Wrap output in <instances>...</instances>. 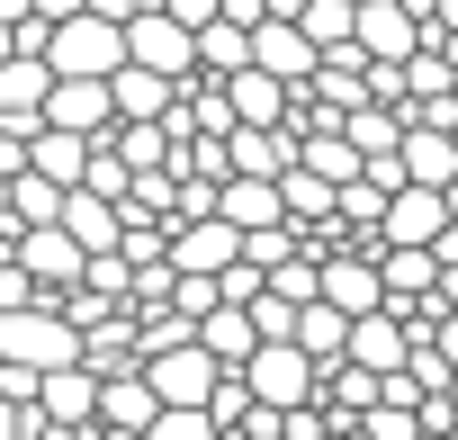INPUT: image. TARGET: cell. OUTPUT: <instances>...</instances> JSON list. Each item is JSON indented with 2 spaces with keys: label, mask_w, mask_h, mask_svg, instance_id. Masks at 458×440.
Masks as SVG:
<instances>
[{
  "label": "cell",
  "mask_w": 458,
  "mask_h": 440,
  "mask_svg": "<svg viewBox=\"0 0 458 440\" xmlns=\"http://www.w3.org/2000/svg\"><path fill=\"white\" fill-rule=\"evenodd\" d=\"M46 81H55V72H46L37 55H0V126H19V135H28L37 108H46Z\"/></svg>",
  "instance_id": "2e32d148"
},
{
  "label": "cell",
  "mask_w": 458,
  "mask_h": 440,
  "mask_svg": "<svg viewBox=\"0 0 458 440\" xmlns=\"http://www.w3.org/2000/svg\"><path fill=\"white\" fill-rule=\"evenodd\" d=\"M0 360H19V368H72V360H81V333L37 297V306H10V315H0Z\"/></svg>",
  "instance_id": "7a4b0ae2"
},
{
  "label": "cell",
  "mask_w": 458,
  "mask_h": 440,
  "mask_svg": "<svg viewBox=\"0 0 458 440\" xmlns=\"http://www.w3.org/2000/svg\"><path fill=\"white\" fill-rule=\"evenodd\" d=\"M117 28H126V63H144V72H162V81H198L189 28H180L171 10H135V19H117Z\"/></svg>",
  "instance_id": "277c9868"
},
{
  "label": "cell",
  "mask_w": 458,
  "mask_h": 440,
  "mask_svg": "<svg viewBox=\"0 0 458 440\" xmlns=\"http://www.w3.org/2000/svg\"><path fill=\"white\" fill-rule=\"evenodd\" d=\"M395 162H404L413 189H440V180L458 171V144H449V126H404V135H395Z\"/></svg>",
  "instance_id": "ffe728a7"
},
{
  "label": "cell",
  "mask_w": 458,
  "mask_h": 440,
  "mask_svg": "<svg viewBox=\"0 0 458 440\" xmlns=\"http://www.w3.org/2000/svg\"><path fill=\"white\" fill-rule=\"evenodd\" d=\"M225 108H234V126H288V81L270 72H225Z\"/></svg>",
  "instance_id": "ac0fdd59"
},
{
  "label": "cell",
  "mask_w": 458,
  "mask_h": 440,
  "mask_svg": "<svg viewBox=\"0 0 458 440\" xmlns=\"http://www.w3.org/2000/svg\"><path fill=\"white\" fill-rule=\"evenodd\" d=\"M395 135H404V117H395V108H377V99H360V108H342V144H351L360 162H369V153H386Z\"/></svg>",
  "instance_id": "cb8c5ba5"
},
{
  "label": "cell",
  "mask_w": 458,
  "mask_h": 440,
  "mask_svg": "<svg viewBox=\"0 0 458 440\" xmlns=\"http://www.w3.org/2000/svg\"><path fill=\"white\" fill-rule=\"evenodd\" d=\"M306 10V0H261V19H297Z\"/></svg>",
  "instance_id": "d6a6232c"
},
{
  "label": "cell",
  "mask_w": 458,
  "mask_h": 440,
  "mask_svg": "<svg viewBox=\"0 0 458 440\" xmlns=\"http://www.w3.org/2000/svg\"><path fill=\"white\" fill-rule=\"evenodd\" d=\"M171 90H180V81H162V72H144V63H117V72H108V117H117V126H153V117L171 108Z\"/></svg>",
  "instance_id": "7c38bea8"
},
{
  "label": "cell",
  "mask_w": 458,
  "mask_h": 440,
  "mask_svg": "<svg viewBox=\"0 0 458 440\" xmlns=\"http://www.w3.org/2000/svg\"><path fill=\"white\" fill-rule=\"evenodd\" d=\"M10 261L37 279V297H55V288H72V279H81V261H90V252H81L64 225H19V252H10Z\"/></svg>",
  "instance_id": "52a82bcc"
},
{
  "label": "cell",
  "mask_w": 458,
  "mask_h": 440,
  "mask_svg": "<svg viewBox=\"0 0 458 440\" xmlns=\"http://www.w3.org/2000/svg\"><path fill=\"white\" fill-rule=\"evenodd\" d=\"M81 162H90V135L28 126V171H37V180H55V189H81Z\"/></svg>",
  "instance_id": "d6986e66"
},
{
  "label": "cell",
  "mask_w": 458,
  "mask_h": 440,
  "mask_svg": "<svg viewBox=\"0 0 458 440\" xmlns=\"http://www.w3.org/2000/svg\"><path fill=\"white\" fill-rule=\"evenodd\" d=\"M243 386H252V404L288 413V404L315 395V360H306L297 342H252V351H243Z\"/></svg>",
  "instance_id": "3957f363"
},
{
  "label": "cell",
  "mask_w": 458,
  "mask_h": 440,
  "mask_svg": "<svg viewBox=\"0 0 458 440\" xmlns=\"http://www.w3.org/2000/svg\"><path fill=\"white\" fill-rule=\"evenodd\" d=\"M440 395H449V413H458V368H449V386H440Z\"/></svg>",
  "instance_id": "e575fe53"
},
{
  "label": "cell",
  "mask_w": 458,
  "mask_h": 440,
  "mask_svg": "<svg viewBox=\"0 0 458 440\" xmlns=\"http://www.w3.org/2000/svg\"><path fill=\"white\" fill-rule=\"evenodd\" d=\"M10 19H28V0H0V28H10Z\"/></svg>",
  "instance_id": "836d02e7"
},
{
  "label": "cell",
  "mask_w": 458,
  "mask_h": 440,
  "mask_svg": "<svg viewBox=\"0 0 458 440\" xmlns=\"http://www.w3.org/2000/svg\"><path fill=\"white\" fill-rule=\"evenodd\" d=\"M19 171H28V135H19V126H0V180H19Z\"/></svg>",
  "instance_id": "4dcf8cb0"
},
{
  "label": "cell",
  "mask_w": 458,
  "mask_h": 440,
  "mask_svg": "<svg viewBox=\"0 0 458 440\" xmlns=\"http://www.w3.org/2000/svg\"><path fill=\"white\" fill-rule=\"evenodd\" d=\"M288 252H297V225H252V234H243V261H252V270H279Z\"/></svg>",
  "instance_id": "f1b7e54d"
},
{
  "label": "cell",
  "mask_w": 458,
  "mask_h": 440,
  "mask_svg": "<svg viewBox=\"0 0 458 440\" xmlns=\"http://www.w3.org/2000/svg\"><path fill=\"white\" fill-rule=\"evenodd\" d=\"M315 297L342 306V315H369V306H377V261H360V252H324V261H315Z\"/></svg>",
  "instance_id": "4fadbf2b"
},
{
  "label": "cell",
  "mask_w": 458,
  "mask_h": 440,
  "mask_svg": "<svg viewBox=\"0 0 458 440\" xmlns=\"http://www.w3.org/2000/svg\"><path fill=\"white\" fill-rule=\"evenodd\" d=\"M216 216H225L234 234H252V225H288L279 180H243V171H225V180H216Z\"/></svg>",
  "instance_id": "30bf717a"
},
{
  "label": "cell",
  "mask_w": 458,
  "mask_h": 440,
  "mask_svg": "<svg viewBox=\"0 0 458 440\" xmlns=\"http://www.w3.org/2000/svg\"><path fill=\"white\" fill-rule=\"evenodd\" d=\"M225 162H234L243 180H279L297 162V135L288 126H234V135H225Z\"/></svg>",
  "instance_id": "5bb4252c"
},
{
  "label": "cell",
  "mask_w": 458,
  "mask_h": 440,
  "mask_svg": "<svg viewBox=\"0 0 458 440\" xmlns=\"http://www.w3.org/2000/svg\"><path fill=\"white\" fill-rule=\"evenodd\" d=\"M144 440H216V422H207V404H162L144 422Z\"/></svg>",
  "instance_id": "83f0119b"
},
{
  "label": "cell",
  "mask_w": 458,
  "mask_h": 440,
  "mask_svg": "<svg viewBox=\"0 0 458 440\" xmlns=\"http://www.w3.org/2000/svg\"><path fill=\"white\" fill-rule=\"evenodd\" d=\"M189 63H198L207 81L243 72V63H252V28H234V19H207V28H189Z\"/></svg>",
  "instance_id": "44dd1931"
},
{
  "label": "cell",
  "mask_w": 458,
  "mask_h": 440,
  "mask_svg": "<svg viewBox=\"0 0 458 440\" xmlns=\"http://www.w3.org/2000/svg\"><path fill=\"white\" fill-rule=\"evenodd\" d=\"M10 306H37V279L19 261H0V315H10Z\"/></svg>",
  "instance_id": "f546056e"
},
{
  "label": "cell",
  "mask_w": 458,
  "mask_h": 440,
  "mask_svg": "<svg viewBox=\"0 0 458 440\" xmlns=\"http://www.w3.org/2000/svg\"><path fill=\"white\" fill-rule=\"evenodd\" d=\"M449 225V207H440V189H386V207H377V243H422L431 252V234Z\"/></svg>",
  "instance_id": "9c48e42d"
},
{
  "label": "cell",
  "mask_w": 458,
  "mask_h": 440,
  "mask_svg": "<svg viewBox=\"0 0 458 440\" xmlns=\"http://www.w3.org/2000/svg\"><path fill=\"white\" fill-rule=\"evenodd\" d=\"M90 404H99V377H90L81 360L37 377V413H46V422H72V431H90Z\"/></svg>",
  "instance_id": "9a60e30c"
},
{
  "label": "cell",
  "mask_w": 458,
  "mask_h": 440,
  "mask_svg": "<svg viewBox=\"0 0 458 440\" xmlns=\"http://www.w3.org/2000/svg\"><path fill=\"white\" fill-rule=\"evenodd\" d=\"M351 10H360V0H306V10H297V37L324 55V46H351Z\"/></svg>",
  "instance_id": "d4e9b609"
},
{
  "label": "cell",
  "mask_w": 458,
  "mask_h": 440,
  "mask_svg": "<svg viewBox=\"0 0 458 440\" xmlns=\"http://www.w3.org/2000/svg\"><path fill=\"white\" fill-rule=\"evenodd\" d=\"M55 225H64L81 252H117V198H99V189H64Z\"/></svg>",
  "instance_id": "e0dca14e"
},
{
  "label": "cell",
  "mask_w": 458,
  "mask_h": 440,
  "mask_svg": "<svg viewBox=\"0 0 458 440\" xmlns=\"http://www.w3.org/2000/svg\"><path fill=\"white\" fill-rule=\"evenodd\" d=\"M422 37H431V19H413L404 0H360V10H351V46L369 63H404Z\"/></svg>",
  "instance_id": "5b68a950"
},
{
  "label": "cell",
  "mask_w": 458,
  "mask_h": 440,
  "mask_svg": "<svg viewBox=\"0 0 458 440\" xmlns=\"http://www.w3.org/2000/svg\"><path fill=\"white\" fill-rule=\"evenodd\" d=\"M449 144H458V126H449Z\"/></svg>",
  "instance_id": "d590c367"
},
{
  "label": "cell",
  "mask_w": 458,
  "mask_h": 440,
  "mask_svg": "<svg viewBox=\"0 0 458 440\" xmlns=\"http://www.w3.org/2000/svg\"><path fill=\"white\" fill-rule=\"evenodd\" d=\"M55 207H64V189H55V180H37V171H19V180H10V216H19V225H55Z\"/></svg>",
  "instance_id": "4316f807"
},
{
  "label": "cell",
  "mask_w": 458,
  "mask_h": 440,
  "mask_svg": "<svg viewBox=\"0 0 458 440\" xmlns=\"http://www.w3.org/2000/svg\"><path fill=\"white\" fill-rule=\"evenodd\" d=\"M252 72H270V81H288V90L315 72V46L297 37V19H261V28H252Z\"/></svg>",
  "instance_id": "8fae6325"
},
{
  "label": "cell",
  "mask_w": 458,
  "mask_h": 440,
  "mask_svg": "<svg viewBox=\"0 0 458 440\" xmlns=\"http://www.w3.org/2000/svg\"><path fill=\"white\" fill-rule=\"evenodd\" d=\"M449 99H458V81H449Z\"/></svg>",
  "instance_id": "8d00e7d4"
},
{
  "label": "cell",
  "mask_w": 458,
  "mask_h": 440,
  "mask_svg": "<svg viewBox=\"0 0 458 440\" xmlns=\"http://www.w3.org/2000/svg\"><path fill=\"white\" fill-rule=\"evenodd\" d=\"M279 207H288V225H333V180L306 171V162H288L279 171Z\"/></svg>",
  "instance_id": "7402d4cb"
},
{
  "label": "cell",
  "mask_w": 458,
  "mask_h": 440,
  "mask_svg": "<svg viewBox=\"0 0 458 440\" xmlns=\"http://www.w3.org/2000/svg\"><path fill=\"white\" fill-rule=\"evenodd\" d=\"M37 126H64V135H99V126H117V117H108V81H72V72H55Z\"/></svg>",
  "instance_id": "ba28073f"
},
{
  "label": "cell",
  "mask_w": 458,
  "mask_h": 440,
  "mask_svg": "<svg viewBox=\"0 0 458 440\" xmlns=\"http://www.w3.org/2000/svg\"><path fill=\"white\" fill-rule=\"evenodd\" d=\"M37 63H46V72H72V81H108V72L126 63V28H117V19H99L90 0H81L72 19H55V28H46V55H37Z\"/></svg>",
  "instance_id": "6da1fadb"
},
{
  "label": "cell",
  "mask_w": 458,
  "mask_h": 440,
  "mask_svg": "<svg viewBox=\"0 0 458 440\" xmlns=\"http://www.w3.org/2000/svg\"><path fill=\"white\" fill-rule=\"evenodd\" d=\"M108 153H117L126 171H162V153H171V135H162V126H108Z\"/></svg>",
  "instance_id": "484cf974"
},
{
  "label": "cell",
  "mask_w": 458,
  "mask_h": 440,
  "mask_svg": "<svg viewBox=\"0 0 458 440\" xmlns=\"http://www.w3.org/2000/svg\"><path fill=\"white\" fill-rule=\"evenodd\" d=\"M144 386H153V404H207L216 360L198 342H162V351H144Z\"/></svg>",
  "instance_id": "8992f818"
},
{
  "label": "cell",
  "mask_w": 458,
  "mask_h": 440,
  "mask_svg": "<svg viewBox=\"0 0 458 440\" xmlns=\"http://www.w3.org/2000/svg\"><path fill=\"white\" fill-rule=\"evenodd\" d=\"M431 261H440V270H458V216H449V225L431 234Z\"/></svg>",
  "instance_id": "1f68e13d"
},
{
  "label": "cell",
  "mask_w": 458,
  "mask_h": 440,
  "mask_svg": "<svg viewBox=\"0 0 458 440\" xmlns=\"http://www.w3.org/2000/svg\"><path fill=\"white\" fill-rule=\"evenodd\" d=\"M270 440H279V431H270Z\"/></svg>",
  "instance_id": "f35d334b"
},
{
  "label": "cell",
  "mask_w": 458,
  "mask_h": 440,
  "mask_svg": "<svg viewBox=\"0 0 458 440\" xmlns=\"http://www.w3.org/2000/svg\"><path fill=\"white\" fill-rule=\"evenodd\" d=\"M342 333H351V315H342V306H324V297H306V306H297V324H288V342H297L306 360H342Z\"/></svg>",
  "instance_id": "603a6c76"
},
{
  "label": "cell",
  "mask_w": 458,
  "mask_h": 440,
  "mask_svg": "<svg viewBox=\"0 0 458 440\" xmlns=\"http://www.w3.org/2000/svg\"><path fill=\"white\" fill-rule=\"evenodd\" d=\"M81 440H99V431H81Z\"/></svg>",
  "instance_id": "74e56055"
}]
</instances>
